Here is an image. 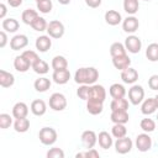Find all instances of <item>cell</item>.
<instances>
[{"label":"cell","instance_id":"obj_1","mask_svg":"<svg viewBox=\"0 0 158 158\" xmlns=\"http://www.w3.org/2000/svg\"><path fill=\"white\" fill-rule=\"evenodd\" d=\"M38 138L46 146L53 144L57 141V131L54 128H52V127H43V128L40 130Z\"/></svg>","mask_w":158,"mask_h":158},{"label":"cell","instance_id":"obj_2","mask_svg":"<svg viewBox=\"0 0 158 158\" xmlns=\"http://www.w3.org/2000/svg\"><path fill=\"white\" fill-rule=\"evenodd\" d=\"M67 106V99L60 93H53L49 98V107L54 111H62Z\"/></svg>","mask_w":158,"mask_h":158},{"label":"cell","instance_id":"obj_3","mask_svg":"<svg viewBox=\"0 0 158 158\" xmlns=\"http://www.w3.org/2000/svg\"><path fill=\"white\" fill-rule=\"evenodd\" d=\"M47 32L52 38H60L64 35V26L59 20H53L48 23Z\"/></svg>","mask_w":158,"mask_h":158},{"label":"cell","instance_id":"obj_4","mask_svg":"<svg viewBox=\"0 0 158 158\" xmlns=\"http://www.w3.org/2000/svg\"><path fill=\"white\" fill-rule=\"evenodd\" d=\"M144 98V90L141 85H133L128 90V99L131 101V104L133 105H138Z\"/></svg>","mask_w":158,"mask_h":158},{"label":"cell","instance_id":"obj_5","mask_svg":"<svg viewBox=\"0 0 158 158\" xmlns=\"http://www.w3.org/2000/svg\"><path fill=\"white\" fill-rule=\"evenodd\" d=\"M115 148H116V152L120 153V154H126L131 151L132 148V139L130 137H121V138H117L116 143H115Z\"/></svg>","mask_w":158,"mask_h":158},{"label":"cell","instance_id":"obj_6","mask_svg":"<svg viewBox=\"0 0 158 158\" xmlns=\"http://www.w3.org/2000/svg\"><path fill=\"white\" fill-rule=\"evenodd\" d=\"M125 47L128 52L131 53H138L141 51V47H142V42L141 40L137 37V36H128L126 40H125Z\"/></svg>","mask_w":158,"mask_h":158},{"label":"cell","instance_id":"obj_7","mask_svg":"<svg viewBox=\"0 0 158 158\" xmlns=\"http://www.w3.org/2000/svg\"><path fill=\"white\" fill-rule=\"evenodd\" d=\"M136 147L141 152H147L152 147V138L147 133H141L136 137Z\"/></svg>","mask_w":158,"mask_h":158},{"label":"cell","instance_id":"obj_8","mask_svg":"<svg viewBox=\"0 0 158 158\" xmlns=\"http://www.w3.org/2000/svg\"><path fill=\"white\" fill-rule=\"evenodd\" d=\"M102 104H104V101H101V100L89 98L86 100V110L91 115H99V114L102 112V109H104Z\"/></svg>","mask_w":158,"mask_h":158},{"label":"cell","instance_id":"obj_9","mask_svg":"<svg viewBox=\"0 0 158 158\" xmlns=\"http://www.w3.org/2000/svg\"><path fill=\"white\" fill-rule=\"evenodd\" d=\"M28 44V38L26 35H16L11 38L10 41V47L11 49L14 51H19V49H22L25 48L26 46Z\"/></svg>","mask_w":158,"mask_h":158},{"label":"cell","instance_id":"obj_10","mask_svg":"<svg viewBox=\"0 0 158 158\" xmlns=\"http://www.w3.org/2000/svg\"><path fill=\"white\" fill-rule=\"evenodd\" d=\"M98 141V136L93 130H86L81 133V142L85 148H93Z\"/></svg>","mask_w":158,"mask_h":158},{"label":"cell","instance_id":"obj_11","mask_svg":"<svg viewBox=\"0 0 158 158\" xmlns=\"http://www.w3.org/2000/svg\"><path fill=\"white\" fill-rule=\"evenodd\" d=\"M138 27H139V22H138V19H136L135 16H127L122 22V28L127 33L136 32Z\"/></svg>","mask_w":158,"mask_h":158},{"label":"cell","instance_id":"obj_12","mask_svg":"<svg viewBox=\"0 0 158 158\" xmlns=\"http://www.w3.org/2000/svg\"><path fill=\"white\" fill-rule=\"evenodd\" d=\"M112 64L116 69H120V70H123L126 68L130 67L131 64V59L127 54H122V56H116V57H112Z\"/></svg>","mask_w":158,"mask_h":158},{"label":"cell","instance_id":"obj_13","mask_svg":"<svg viewBox=\"0 0 158 158\" xmlns=\"http://www.w3.org/2000/svg\"><path fill=\"white\" fill-rule=\"evenodd\" d=\"M121 79L127 84H133L138 79V73L135 68L128 67L121 72Z\"/></svg>","mask_w":158,"mask_h":158},{"label":"cell","instance_id":"obj_14","mask_svg":"<svg viewBox=\"0 0 158 158\" xmlns=\"http://www.w3.org/2000/svg\"><path fill=\"white\" fill-rule=\"evenodd\" d=\"M14 67H15V69H16L17 72L25 73V72H27V70L30 69V67H32V65H31L30 62L21 54V56L15 57V59H14Z\"/></svg>","mask_w":158,"mask_h":158},{"label":"cell","instance_id":"obj_15","mask_svg":"<svg viewBox=\"0 0 158 158\" xmlns=\"http://www.w3.org/2000/svg\"><path fill=\"white\" fill-rule=\"evenodd\" d=\"M52 46V40L49 36H40L36 38V48L40 52H47Z\"/></svg>","mask_w":158,"mask_h":158},{"label":"cell","instance_id":"obj_16","mask_svg":"<svg viewBox=\"0 0 158 158\" xmlns=\"http://www.w3.org/2000/svg\"><path fill=\"white\" fill-rule=\"evenodd\" d=\"M52 78H53V80H54L57 84H65V83L70 79V72H69L68 69L54 70Z\"/></svg>","mask_w":158,"mask_h":158},{"label":"cell","instance_id":"obj_17","mask_svg":"<svg viewBox=\"0 0 158 158\" xmlns=\"http://www.w3.org/2000/svg\"><path fill=\"white\" fill-rule=\"evenodd\" d=\"M89 98H93V99H98V100L104 101L105 98H106V91H105L104 86H102V85H99V84L91 85V86H90Z\"/></svg>","mask_w":158,"mask_h":158},{"label":"cell","instance_id":"obj_18","mask_svg":"<svg viewBox=\"0 0 158 158\" xmlns=\"http://www.w3.org/2000/svg\"><path fill=\"white\" fill-rule=\"evenodd\" d=\"M28 114V107L25 102L22 101H19L14 105L12 107V115L15 118H22V117H26Z\"/></svg>","mask_w":158,"mask_h":158},{"label":"cell","instance_id":"obj_19","mask_svg":"<svg viewBox=\"0 0 158 158\" xmlns=\"http://www.w3.org/2000/svg\"><path fill=\"white\" fill-rule=\"evenodd\" d=\"M110 118L114 123H126L130 117L127 110H115L111 112Z\"/></svg>","mask_w":158,"mask_h":158},{"label":"cell","instance_id":"obj_20","mask_svg":"<svg viewBox=\"0 0 158 158\" xmlns=\"http://www.w3.org/2000/svg\"><path fill=\"white\" fill-rule=\"evenodd\" d=\"M157 109H158V107H157V104H156L154 98H148V99H146V100L143 101L142 106H141V111H142L143 115H151V114H153Z\"/></svg>","mask_w":158,"mask_h":158},{"label":"cell","instance_id":"obj_21","mask_svg":"<svg viewBox=\"0 0 158 158\" xmlns=\"http://www.w3.org/2000/svg\"><path fill=\"white\" fill-rule=\"evenodd\" d=\"M47 107H46V102L41 99H36L31 102V111L33 115L36 116H42L46 112Z\"/></svg>","mask_w":158,"mask_h":158},{"label":"cell","instance_id":"obj_22","mask_svg":"<svg viewBox=\"0 0 158 158\" xmlns=\"http://www.w3.org/2000/svg\"><path fill=\"white\" fill-rule=\"evenodd\" d=\"M105 21L111 26H116L121 22V14L116 10H109L105 12Z\"/></svg>","mask_w":158,"mask_h":158},{"label":"cell","instance_id":"obj_23","mask_svg":"<svg viewBox=\"0 0 158 158\" xmlns=\"http://www.w3.org/2000/svg\"><path fill=\"white\" fill-rule=\"evenodd\" d=\"M15 81V78L11 73L4 70V69H0V85L2 88H10Z\"/></svg>","mask_w":158,"mask_h":158},{"label":"cell","instance_id":"obj_24","mask_svg":"<svg viewBox=\"0 0 158 158\" xmlns=\"http://www.w3.org/2000/svg\"><path fill=\"white\" fill-rule=\"evenodd\" d=\"M98 141H99V146L104 149H107L112 146V138L111 136L109 135V132L106 131H101L98 136Z\"/></svg>","mask_w":158,"mask_h":158},{"label":"cell","instance_id":"obj_25","mask_svg":"<svg viewBox=\"0 0 158 158\" xmlns=\"http://www.w3.org/2000/svg\"><path fill=\"white\" fill-rule=\"evenodd\" d=\"M110 95L112 99H120V98H125V94H126V90L123 88V85L118 84V83H115L110 86V90H109Z\"/></svg>","mask_w":158,"mask_h":158},{"label":"cell","instance_id":"obj_26","mask_svg":"<svg viewBox=\"0 0 158 158\" xmlns=\"http://www.w3.org/2000/svg\"><path fill=\"white\" fill-rule=\"evenodd\" d=\"M33 86H35V89L37 91L44 93V91H47L51 88V80L48 78H38V79L35 80Z\"/></svg>","mask_w":158,"mask_h":158},{"label":"cell","instance_id":"obj_27","mask_svg":"<svg viewBox=\"0 0 158 158\" xmlns=\"http://www.w3.org/2000/svg\"><path fill=\"white\" fill-rule=\"evenodd\" d=\"M146 57L151 62L158 60V43L153 42V43L148 44V47L146 49Z\"/></svg>","mask_w":158,"mask_h":158},{"label":"cell","instance_id":"obj_28","mask_svg":"<svg viewBox=\"0 0 158 158\" xmlns=\"http://www.w3.org/2000/svg\"><path fill=\"white\" fill-rule=\"evenodd\" d=\"M37 17H38V14H37V11L33 10V9H26V10L22 12V15H21L22 21H23L26 25H31Z\"/></svg>","mask_w":158,"mask_h":158},{"label":"cell","instance_id":"obj_29","mask_svg":"<svg viewBox=\"0 0 158 158\" xmlns=\"http://www.w3.org/2000/svg\"><path fill=\"white\" fill-rule=\"evenodd\" d=\"M111 111L115 110H128V101L125 98H120V99H114L110 104Z\"/></svg>","mask_w":158,"mask_h":158},{"label":"cell","instance_id":"obj_30","mask_svg":"<svg viewBox=\"0 0 158 158\" xmlns=\"http://www.w3.org/2000/svg\"><path fill=\"white\" fill-rule=\"evenodd\" d=\"M138 9H139L138 0H123V10L127 14L133 15L138 11Z\"/></svg>","mask_w":158,"mask_h":158},{"label":"cell","instance_id":"obj_31","mask_svg":"<svg viewBox=\"0 0 158 158\" xmlns=\"http://www.w3.org/2000/svg\"><path fill=\"white\" fill-rule=\"evenodd\" d=\"M19 21L12 19V17H9V19H5L2 21V28L7 32H15L19 30Z\"/></svg>","mask_w":158,"mask_h":158},{"label":"cell","instance_id":"obj_32","mask_svg":"<svg viewBox=\"0 0 158 158\" xmlns=\"http://www.w3.org/2000/svg\"><path fill=\"white\" fill-rule=\"evenodd\" d=\"M32 69L37 73V74H46L47 72H48V69H49V65H48V63L46 62V60H43V59H38V60H36L33 64H32Z\"/></svg>","mask_w":158,"mask_h":158},{"label":"cell","instance_id":"obj_33","mask_svg":"<svg viewBox=\"0 0 158 158\" xmlns=\"http://www.w3.org/2000/svg\"><path fill=\"white\" fill-rule=\"evenodd\" d=\"M14 128L16 132H26L28 128H30V121L26 118V117H22V118H16L15 123H14Z\"/></svg>","mask_w":158,"mask_h":158},{"label":"cell","instance_id":"obj_34","mask_svg":"<svg viewBox=\"0 0 158 158\" xmlns=\"http://www.w3.org/2000/svg\"><path fill=\"white\" fill-rule=\"evenodd\" d=\"M68 67V62L63 56H56L52 59V68L54 70H59V69H67Z\"/></svg>","mask_w":158,"mask_h":158},{"label":"cell","instance_id":"obj_35","mask_svg":"<svg viewBox=\"0 0 158 158\" xmlns=\"http://www.w3.org/2000/svg\"><path fill=\"white\" fill-rule=\"evenodd\" d=\"M110 54H111V57L126 54V47L120 42H114L110 46Z\"/></svg>","mask_w":158,"mask_h":158},{"label":"cell","instance_id":"obj_36","mask_svg":"<svg viewBox=\"0 0 158 158\" xmlns=\"http://www.w3.org/2000/svg\"><path fill=\"white\" fill-rule=\"evenodd\" d=\"M99 78V72L96 68L94 67H89L86 68V84L90 85V84H94Z\"/></svg>","mask_w":158,"mask_h":158},{"label":"cell","instance_id":"obj_37","mask_svg":"<svg viewBox=\"0 0 158 158\" xmlns=\"http://www.w3.org/2000/svg\"><path fill=\"white\" fill-rule=\"evenodd\" d=\"M111 130H112L114 137H116V138L125 137L126 133H127V128L125 127V123H115Z\"/></svg>","mask_w":158,"mask_h":158},{"label":"cell","instance_id":"obj_38","mask_svg":"<svg viewBox=\"0 0 158 158\" xmlns=\"http://www.w3.org/2000/svg\"><path fill=\"white\" fill-rule=\"evenodd\" d=\"M35 31H44L46 28H47V26H48V23L46 22V20L43 19V17H37L31 25H30Z\"/></svg>","mask_w":158,"mask_h":158},{"label":"cell","instance_id":"obj_39","mask_svg":"<svg viewBox=\"0 0 158 158\" xmlns=\"http://www.w3.org/2000/svg\"><path fill=\"white\" fill-rule=\"evenodd\" d=\"M139 126L144 132H152L156 128V122L152 118H142Z\"/></svg>","mask_w":158,"mask_h":158},{"label":"cell","instance_id":"obj_40","mask_svg":"<svg viewBox=\"0 0 158 158\" xmlns=\"http://www.w3.org/2000/svg\"><path fill=\"white\" fill-rule=\"evenodd\" d=\"M53 7V4H52V0H41V1H37V9L43 12V14H48Z\"/></svg>","mask_w":158,"mask_h":158},{"label":"cell","instance_id":"obj_41","mask_svg":"<svg viewBox=\"0 0 158 158\" xmlns=\"http://www.w3.org/2000/svg\"><path fill=\"white\" fill-rule=\"evenodd\" d=\"M89 94H90V86L88 84H81L77 90V95L81 100H88L89 99Z\"/></svg>","mask_w":158,"mask_h":158},{"label":"cell","instance_id":"obj_42","mask_svg":"<svg viewBox=\"0 0 158 158\" xmlns=\"http://www.w3.org/2000/svg\"><path fill=\"white\" fill-rule=\"evenodd\" d=\"M74 80L78 84H86V68H79L75 72Z\"/></svg>","mask_w":158,"mask_h":158},{"label":"cell","instance_id":"obj_43","mask_svg":"<svg viewBox=\"0 0 158 158\" xmlns=\"http://www.w3.org/2000/svg\"><path fill=\"white\" fill-rule=\"evenodd\" d=\"M12 123V118L9 114H0V127L1 128H9Z\"/></svg>","mask_w":158,"mask_h":158},{"label":"cell","instance_id":"obj_44","mask_svg":"<svg viewBox=\"0 0 158 158\" xmlns=\"http://www.w3.org/2000/svg\"><path fill=\"white\" fill-rule=\"evenodd\" d=\"M48 158H64V152L59 147H53L47 152Z\"/></svg>","mask_w":158,"mask_h":158},{"label":"cell","instance_id":"obj_45","mask_svg":"<svg viewBox=\"0 0 158 158\" xmlns=\"http://www.w3.org/2000/svg\"><path fill=\"white\" fill-rule=\"evenodd\" d=\"M22 56L30 62V64L32 65L36 60H38L40 59V57H38V54L35 52V51H31V49H28V51H25L23 53H22Z\"/></svg>","mask_w":158,"mask_h":158},{"label":"cell","instance_id":"obj_46","mask_svg":"<svg viewBox=\"0 0 158 158\" xmlns=\"http://www.w3.org/2000/svg\"><path fill=\"white\" fill-rule=\"evenodd\" d=\"M148 86L152 90H158V74H153L148 79Z\"/></svg>","mask_w":158,"mask_h":158},{"label":"cell","instance_id":"obj_47","mask_svg":"<svg viewBox=\"0 0 158 158\" xmlns=\"http://www.w3.org/2000/svg\"><path fill=\"white\" fill-rule=\"evenodd\" d=\"M84 157L85 158H99V152L94 148H90L88 152L84 153Z\"/></svg>","mask_w":158,"mask_h":158},{"label":"cell","instance_id":"obj_48","mask_svg":"<svg viewBox=\"0 0 158 158\" xmlns=\"http://www.w3.org/2000/svg\"><path fill=\"white\" fill-rule=\"evenodd\" d=\"M101 1L102 0H85V4L91 9H96L101 5Z\"/></svg>","mask_w":158,"mask_h":158},{"label":"cell","instance_id":"obj_49","mask_svg":"<svg viewBox=\"0 0 158 158\" xmlns=\"http://www.w3.org/2000/svg\"><path fill=\"white\" fill-rule=\"evenodd\" d=\"M6 42H7L6 33H5L4 31H1V32H0V47H1V48H2V47H5Z\"/></svg>","mask_w":158,"mask_h":158},{"label":"cell","instance_id":"obj_50","mask_svg":"<svg viewBox=\"0 0 158 158\" xmlns=\"http://www.w3.org/2000/svg\"><path fill=\"white\" fill-rule=\"evenodd\" d=\"M9 5L12 6V7H19L21 4H22V0H7Z\"/></svg>","mask_w":158,"mask_h":158},{"label":"cell","instance_id":"obj_51","mask_svg":"<svg viewBox=\"0 0 158 158\" xmlns=\"http://www.w3.org/2000/svg\"><path fill=\"white\" fill-rule=\"evenodd\" d=\"M5 15H6V5L0 4V19H4Z\"/></svg>","mask_w":158,"mask_h":158},{"label":"cell","instance_id":"obj_52","mask_svg":"<svg viewBox=\"0 0 158 158\" xmlns=\"http://www.w3.org/2000/svg\"><path fill=\"white\" fill-rule=\"evenodd\" d=\"M58 2H59V4H62V5H67V4H69V2H70V0H58Z\"/></svg>","mask_w":158,"mask_h":158},{"label":"cell","instance_id":"obj_53","mask_svg":"<svg viewBox=\"0 0 158 158\" xmlns=\"http://www.w3.org/2000/svg\"><path fill=\"white\" fill-rule=\"evenodd\" d=\"M154 100H156V104H157V107H158V94L154 96Z\"/></svg>","mask_w":158,"mask_h":158},{"label":"cell","instance_id":"obj_54","mask_svg":"<svg viewBox=\"0 0 158 158\" xmlns=\"http://www.w3.org/2000/svg\"><path fill=\"white\" fill-rule=\"evenodd\" d=\"M157 121H158V114H157Z\"/></svg>","mask_w":158,"mask_h":158},{"label":"cell","instance_id":"obj_55","mask_svg":"<svg viewBox=\"0 0 158 158\" xmlns=\"http://www.w3.org/2000/svg\"><path fill=\"white\" fill-rule=\"evenodd\" d=\"M36 1H41V0H36Z\"/></svg>","mask_w":158,"mask_h":158},{"label":"cell","instance_id":"obj_56","mask_svg":"<svg viewBox=\"0 0 158 158\" xmlns=\"http://www.w3.org/2000/svg\"><path fill=\"white\" fill-rule=\"evenodd\" d=\"M144 1H149V0H144Z\"/></svg>","mask_w":158,"mask_h":158}]
</instances>
